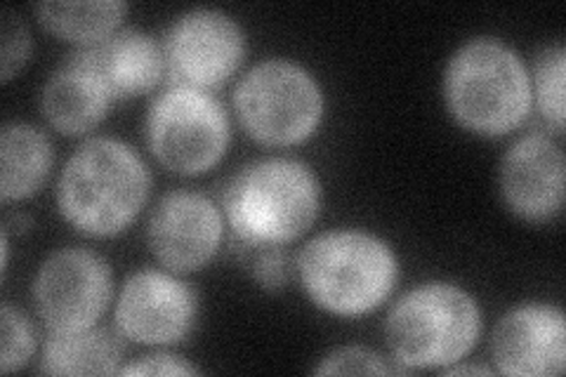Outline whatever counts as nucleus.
<instances>
[{"label": "nucleus", "instance_id": "nucleus-20", "mask_svg": "<svg viewBox=\"0 0 566 377\" xmlns=\"http://www.w3.org/2000/svg\"><path fill=\"white\" fill-rule=\"evenodd\" d=\"M35 339L27 316L14 310L12 304H3L0 312V370H20L33 354Z\"/></svg>", "mask_w": 566, "mask_h": 377}, {"label": "nucleus", "instance_id": "nucleus-22", "mask_svg": "<svg viewBox=\"0 0 566 377\" xmlns=\"http://www.w3.org/2000/svg\"><path fill=\"white\" fill-rule=\"evenodd\" d=\"M316 375H389L392 368L382 358L364 347H343L318 364Z\"/></svg>", "mask_w": 566, "mask_h": 377}, {"label": "nucleus", "instance_id": "nucleus-11", "mask_svg": "<svg viewBox=\"0 0 566 377\" xmlns=\"http://www.w3.org/2000/svg\"><path fill=\"white\" fill-rule=\"evenodd\" d=\"M151 253L172 272H197L222 243V214L199 191H170L149 214Z\"/></svg>", "mask_w": 566, "mask_h": 377}, {"label": "nucleus", "instance_id": "nucleus-17", "mask_svg": "<svg viewBox=\"0 0 566 377\" xmlns=\"http://www.w3.org/2000/svg\"><path fill=\"white\" fill-rule=\"evenodd\" d=\"M123 347L104 328L52 333L45 343L41 373L45 375H112L118 370Z\"/></svg>", "mask_w": 566, "mask_h": 377}, {"label": "nucleus", "instance_id": "nucleus-8", "mask_svg": "<svg viewBox=\"0 0 566 377\" xmlns=\"http://www.w3.org/2000/svg\"><path fill=\"white\" fill-rule=\"evenodd\" d=\"M109 264L85 248L57 250L33 279L35 312L52 333L93 328L109 307Z\"/></svg>", "mask_w": 566, "mask_h": 377}, {"label": "nucleus", "instance_id": "nucleus-23", "mask_svg": "<svg viewBox=\"0 0 566 377\" xmlns=\"http://www.w3.org/2000/svg\"><path fill=\"white\" fill-rule=\"evenodd\" d=\"M289 255L279 245H264L262 253L253 260V276L264 291H281L289 283Z\"/></svg>", "mask_w": 566, "mask_h": 377}, {"label": "nucleus", "instance_id": "nucleus-5", "mask_svg": "<svg viewBox=\"0 0 566 377\" xmlns=\"http://www.w3.org/2000/svg\"><path fill=\"white\" fill-rule=\"evenodd\" d=\"M482 314L470 293L451 283H424L406 293L387 316V347L406 368L460 362L480 339Z\"/></svg>", "mask_w": 566, "mask_h": 377}, {"label": "nucleus", "instance_id": "nucleus-9", "mask_svg": "<svg viewBox=\"0 0 566 377\" xmlns=\"http://www.w3.org/2000/svg\"><path fill=\"white\" fill-rule=\"evenodd\" d=\"M243 31L220 10H191L166 35V69L172 85L210 90L222 85L243 60Z\"/></svg>", "mask_w": 566, "mask_h": 377}, {"label": "nucleus", "instance_id": "nucleus-1", "mask_svg": "<svg viewBox=\"0 0 566 377\" xmlns=\"http://www.w3.org/2000/svg\"><path fill=\"white\" fill-rule=\"evenodd\" d=\"M149 193V170L139 154L114 137L87 139L71 154L57 185L62 218L91 237L126 229Z\"/></svg>", "mask_w": 566, "mask_h": 377}, {"label": "nucleus", "instance_id": "nucleus-24", "mask_svg": "<svg viewBox=\"0 0 566 377\" xmlns=\"http://www.w3.org/2000/svg\"><path fill=\"white\" fill-rule=\"evenodd\" d=\"M199 368L182 362L180 356L154 354L130 364L120 370V375H197Z\"/></svg>", "mask_w": 566, "mask_h": 377}, {"label": "nucleus", "instance_id": "nucleus-10", "mask_svg": "<svg viewBox=\"0 0 566 377\" xmlns=\"http://www.w3.org/2000/svg\"><path fill=\"white\" fill-rule=\"evenodd\" d=\"M197 318V295L187 283L156 269L133 274L116 302V326L139 345H172Z\"/></svg>", "mask_w": 566, "mask_h": 377}, {"label": "nucleus", "instance_id": "nucleus-16", "mask_svg": "<svg viewBox=\"0 0 566 377\" xmlns=\"http://www.w3.org/2000/svg\"><path fill=\"white\" fill-rule=\"evenodd\" d=\"M52 166V147L43 130L8 123L0 135V199L22 201L41 189Z\"/></svg>", "mask_w": 566, "mask_h": 377}, {"label": "nucleus", "instance_id": "nucleus-14", "mask_svg": "<svg viewBox=\"0 0 566 377\" xmlns=\"http://www.w3.org/2000/svg\"><path fill=\"white\" fill-rule=\"evenodd\" d=\"M76 57L93 69L112 100L145 95L161 81L166 57L151 35L123 29L95 45H85Z\"/></svg>", "mask_w": 566, "mask_h": 377}, {"label": "nucleus", "instance_id": "nucleus-3", "mask_svg": "<svg viewBox=\"0 0 566 377\" xmlns=\"http://www.w3.org/2000/svg\"><path fill=\"white\" fill-rule=\"evenodd\" d=\"M303 289L318 307L335 316L374 312L392 293L399 264L374 233L338 229L318 233L297 258Z\"/></svg>", "mask_w": 566, "mask_h": 377}, {"label": "nucleus", "instance_id": "nucleus-6", "mask_svg": "<svg viewBox=\"0 0 566 377\" xmlns=\"http://www.w3.org/2000/svg\"><path fill=\"white\" fill-rule=\"evenodd\" d=\"M234 106L245 133L268 147L305 142L324 116L322 87L289 60H268L241 78Z\"/></svg>", "mask_w": 566, "mask_h": 377}, {"label": "nucleus", "instance_id": "nucleus-18", "mask_svg": "<svg viewBox=\"0 0 566 377\" xmlns=\"http://www.w3.org/2000/svg\"><path fill=\"white\" fill-rule=\"evenodd\" d=\"M41 24L64 41L95 45L112 35L128 6L120 0H52L33 8Z\"/></svg>", "mask_w": 566, "mask_h": 377}, {"label": "nucleus", "instance_id": "nucleus-21", "mask_svg": "<svg viewBox=\"0 0 566 377\" xmlns=\"http://www.w3.org/2000/svg\"><path fill=\"white\" fill-rule=\"evenodd\" d=\"M0 78L3 83L12 81V76L20 71L29 55H31V33L27 24L17 17L14 10L3 12V27H0Z\"/></svg>", "mask_w": 566, "mask_h": 377}, {"label": "nucleus", "instance_id": "nucleus-7", "mask_svg": "<svg viewBox=\"0 0 566 377\" xmlns=\"http://www.w3.org/2000/svg\"><path fill=\"white\" fill-rule=\"evenodd\" d=\"M147 145L170 172L201 175L227 151L224 106L206 90L170 85L149 106Z\"/></svg>", "mask_w": 566, "mask_h": 377}, {"label": "nucleus", "instance_id": "nucleus-25", "mask_svg": "<svg viewBox=\"0 0 566 377\" xmlns=\"http://www.w3.org/2000/svg\"><path fill=\"white\" fill-rule=\"evenodd\" d=\"M447 375H491V368L482 366H447Z\"/></svg>", "mask_w": 566, "mask_h": 377}, {"label": "nucleus", "instance_id": "nucleus-13", "mask_svg": "<svg viewBox=\"0 0 566 377\" xmlns=\"http://www.w3.org/2000/svg\"><path fill=\"white\" fill-rule=\"evenodd\" d=\"M501 191L512 212L531 222L555 218L564 206V154L545 135L517 139L503 158Z\"/></svg>", "mask_w": 566, "mask_h": 377}, {"label": "nucleus", "instance_id": "nucleus-2", "mask_svg": "<svg viewBox=\"0 0 566 377\" xmlns=\"http://www.w3.org/2000/svg\"><path fill=\"white\" fill-rule=\"evenodd\" d=\"M222 206L241 243L283 245L314 224L322 208V187L307 164L262 158L229 179Z\"/></svg>", "mask_w": 566, "mask_h": 377}, {"label": "nucleus", "instance_id": "nucleus-15", "mask_svg": "<svg viewBox=\"0 0 566 377\" xmlns=\"http://www.w3.org/2000/svg\"><path fill=\"white\" fill-rule=\"evenodd\" d=\"M106 93L93 69L71 55L43 87L41 109L52 128L62 135H85L95 130L109 109Z\"/></svg>", "mask_w": 566, "mask_h": 377}, {"label": "nucleus", "instance_id": "nucleus-4", "mask_svg": "<svg viewBox=\"0 0 566 377\" xmlns=\"http://www.w3.org/2000/svg\"><path fill=\"white\" fill-rule=\"evenodd\" d=\"M444 97L463 128L501 137L526 121L534 95L515 50L495 39H474L451 57L444 74Z\"/></svg>", "mask_w": 566, "mask_h": 377}, {"label": "nucleus", "instance_id": "nucleus-12", "mask_svg": "<svg viewBox=\"0 0 566 377\" xmlns=\"http://www.w3.org/2000/svg\"><path fill=\"white\" fill-rule=\"evenodd\" d=\"M491 352L503 375L553 377L566 362L564 314L553 304H522L493 331Z\"/></svg>", "mask_w": 566, "mask_h": 377}, {"label": "nucleus", "instance_id": "nucleus-19", "mask_svg": "<svg viewBox=\"0 0 566 377\" xmlns=\"http://www.w3.org/2000/svg\"><path fill=\"white\" fill-rule=\"evenodd\" d=\"M536 76V102L538 109L555 133L564 130V76H566V52L562 45L545 48L534 66Z\"/></svg>", "mask_w": 566, "mask_h": 377}]
</instances>
